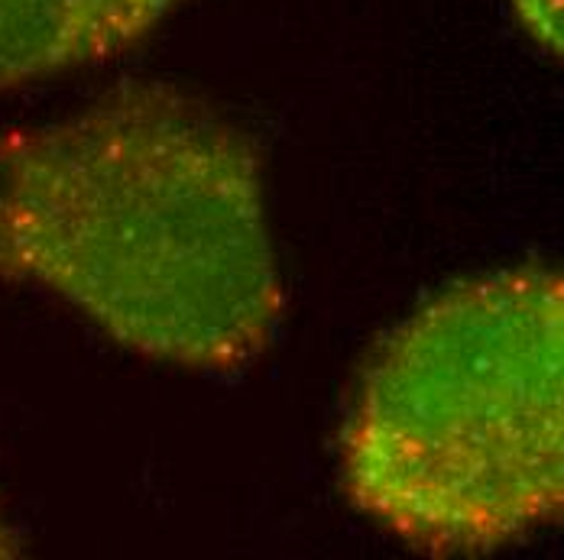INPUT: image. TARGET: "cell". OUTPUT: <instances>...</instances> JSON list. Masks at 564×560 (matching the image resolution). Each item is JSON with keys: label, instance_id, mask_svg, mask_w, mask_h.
Returning <instances> with one entry per match:
<instances>
[{"label": "cell", "instance_id": "5b68a950", "mask_svg": "<svg viewBox=\"0 0 564 560\" xmlns=\"http://www.w3.org/2000/svg\"><path fill=\"white\" fill-rule=\"evenodd\" d=\"M10 554V545H7V538H3V531H0V558H7Z\"/></svg>", "mask_w": 564, "mask_h": 560}, {"label": "cell", "instance_id": "277c9868", "mask_svg": "<svg viewBox=\"0 0 564 560\" xmlns=\"http://www.w3.org/2000/svg\"><path fill=\"white\" fill-rule=\"evenodd\" d=\"M522 26L549 53H562V0H512Z\"/></svg>", "mask_w": 564, "mask_h": 560}, {"label": "cell", "instance_id": "3957f363", "mask_svg": "<svg viewBox=\"0 0 564 560\" xmlns=\"http://www.w3.org/2000/svg\"><path fill=\"white\" fill-rule=\"evenodd\" d=\"M185 0H0V91L120 56Z\"/></svg>", "mask_w": 564, "mask_h": 560}, {"label": "cell", "instance_id": "6da1fadb", "mask_svg": "<svg viewBox=\"0 0 564 560\" xmlns=\"http://www.w3.org/2000/svg\"><path fill=\"white\" fill-rule=\"evenodd\" d=\"M0 282L56 292L153 360L257 356L282 311L257 150L170 85L0 136Z\"/></svg>", "mask_w": 564, "mask_h": 560}, {"label": "cell", "instance_id": "7a4b0ae2", "mask_svg": "<svg viewBox=\"0 0 564 560\" xmlns=\"http://www.w3.org/2000/svg\"><path fill=\"white\" fill-rule=\"evenodd\" d=\"M347 499L425 554H490L564 505V282L454 285L373 353L344 441Z\"/></svg>", "mask_w": 564, "mask_h": 560}]
</instances>
